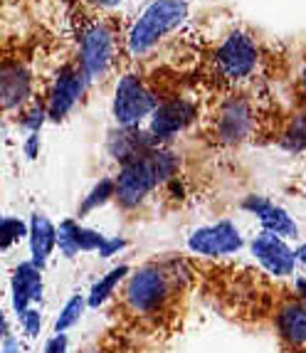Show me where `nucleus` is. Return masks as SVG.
Wrapping results in <instances>:
<instances>
[{"instance_id": "obj_1", "label": "nucleus", "mask_w": 306, "mask_h": 353, "mask_svg": "<svg viewBox=\"0 0 306 353\" xmlns=\"http://www.w3.org/2000/svg\"><path fill=\"white\" fill-rule=\"evenodd\" d=\"M178 176V156L165 148H153V151L143 153L139 159L129 161L119 168L116 178V198L114 201L121 208L131 210V208L141 205L148 198L156 185L168 183Z\"/></svg>"}, {"instance_id": "obj_2", "label": "nucleus", "mask_w": 306, "mask_h": 353, "mask_svg": "<svg viewBox=\"0 0 306 353\" xmlns=\"http://www.w3.org/2000/svg\"><path fill=\"white\" fill-rule=\"evenodd\" d=\"M188 18V3L183 0H151L126 35V50L131 57H143L159 48L165 35H171Z\"/></svg>"}, {"instance_id": "obj_3", "label": "nucleus", "mask_w": 306, "mask_h": 353, "mask_svg": "<svg viewBox=\"0 0 306 353\" xmlns=\"http://www.w3.org/2000/svg\"><path fill=\"white\" fill-rule=\"evenodd\" d=\"M76 45H79V67L84 70L89 82H94L109 72L116 57V35L109 23L82 15L76 28Z\"/></svg>"}, {"instance_id": "obj_4", "label": "nucleus", "mask_w": 306, "mask_h": 353, "mask_svg": "<svg viewBox=\"0 0 306 353\" xmlns=\"http://www.w3.org/2000/svg\"><path fill=\"white\" fill-rule=\"evenodd\" d=\"M159 99L139 74H124L116 82L112 114L121 129H139L156 112Z\"/></svg>"}, {"instance_id": "obj_5", "label": "nucleus", "mask_w": 306, "mask_h": 353, "mask_svg": "<svg viewBox=\"0 0 306 353\" xmlns=\"http://www.w3.org/2000/svg\"><path fill=\"white\" fill-rule=\"evenodd\" d=\"M259 65V48L252 35L235 30L215 50V70L227 82H242L254 74Z\"/></svg>"}, {"instance_id": "obj_6", "label": "nucleus", "mask_w": 306, "mask_h": 353, "mask_svg": "<svg viewBox=\"0 0 306 353\" xmlns=\"http://www.w3.org/2000/svg\"><path fill=\"white\" fill-rule=\"evenodd\" d=\"M171 294L168 274L159 267H141L129 274L124 296L131 312L136 314H156Z\"/></svg>"}, {"instance_id": "obj_7", "label": "nucleus", "mask_w": 306, "mask_h": 353, "mask_svg": "<svg viewBox=\"0 0 306 353\" xmlns=\"http://www.w3.org/2000/svg\"><path fill=\"white\" fill-rule=\"evenodd\" d=\"M195 119H198V106L185 97H173L156 106V112L148 119V134L159 143L171 141L173 136L188 129Z\"/></svg>"}, {"instance_id": "obj_8", "label": "nucleus", "mask_w": 306, "mask_h": 353, "mask_svg": "<svg viewBox=\"0 0 306 353\" xmlns=\"http://www.w3.org/2000/svg\"><path fill=\"white\" fill-rule=\"evenodd\" d=\"M89 84L84 70L76 65H65L54 77V84L50 89L48 99V117L52 121H62L67 114L74 109V104L79 101V97L84 94V87Z\"/></svg>"}, {"instance_id": "obj_9", "label": "nucleus", "mask_w": 306, "mask_h": 353, "mask_svg": "<svg viewBox=\"0 0 306 353\" xmlns=\"http://www.w3.org/2000/svg\"><path fill=\"white\" fill-rule=\"evenodd\" d=\"M245 240H242L240 230L229 220H220V223L198 228L193 235L188 237V250L195 254H205V257H223V254H232L242 250Z\"/></svg>"}, {"instance_id": "obj_10", "label": "nucleus", "mask_w": 306, "mask_h": 353, "mask_svg": "<svg viewBox=\"0 0 306 353\" xmlns=\"http://www.w3.org/2000/svg\"><path fill=\"white\" fill-rule=\"evenodd\" d=\"M254 126V114L252 106L247 99L242 97H229L227 101H223L215 119V134H218L220 143H227V146H235V143L245 141Z\"/></svg>"}, {"instance_id": "obj_11", "label": "nucleus", "mask_w": 306, "mask_h": 353, "mask_svg": "<svg viewBox=\"0 0 306 353\" xmlns=\"http://www.w3.org/2000/svg\"><path fill=\"white\" fill-rule=\"evenodd\" d=\"M249 250L257 257V262L265 267L269 274L274 277H289L296 267V250H292L287 245L284 237L272 235V232H259L252 242H249Z\"/></svg>"}, {"instance_id": "obj_12", "label": "nucleus", "mask_w": 306, "mask_h": 353, "mask_svg": "<svg viewBox=\"0 0 306 353\" xmlns=\"http://www.w3.org/2000/svg\"><path fill=\"white\" fill-rule=\"evenodd\" d=\"M242 208H245L247 212H252L254 218L262 223V230H265V232L284 237V240L299 235V225L292 220V215H289L284 208L274 205L272 201L262 198V195H247V198L242 201Z\"/></svg>"}, {"instance_id": "obj_13", "label": "nucleus", "mask_w": 306, "mask_h": 353, "mask_svg": "<svg viewBox=\"0 0 306 353\" xmlns=\"http://www.w3.org/2000/svg\"><path fill=\"white\" fill-rule=\"evenodd\" d=\"M32 94V74L18 59H6L0 70V97L8 112L15 106H23Z\"/></svg>"}, {"instance_id": "obj_14", "label": "nucleus", "mask_w": 306, "mask_h": 353, "mask_svg": "<svg viewBox=\"0 0 306 353\" xmlns=\"http://www.w3.org/2000/svg\"><path fill=\"white\" fill-rule=\"evenodd\" d=\"M42 270L32 262H23V265L15 267V274H12L10 292H12V309L18 314V319L23 316L28 309H32L30 304L42 299Z\"/></svg>"}, {"instance_id": "obj_15", "label": "nucleus", "mask_w": 306, "mask_h": 353, "mask_svg": "<svg viewBox=\"0 0 306 353\" xmlns=\"http://www.w3.org/2000/svg\"><path fill=\"white\" fill-rule=\"evenodd\" d=\"M106 242V235L92 228H84L76 220H62L57 228V248L67 259L76 257L79 252H99Z\"/></svg>"}, {"instance_id": "obj_16", "label": "nucleus", "mask_w": 306, "mask_h": 353, "mask_svg": "<svg viewBox=\"0 0 306 353\" xmlns=\"http://www.w3.org/2000/svg\"><path fill=\"white\" fill-rule=\"evenodd\" d=\"M106 148H109V156H112V159H116L119 163L124 165V163H129V161L143 156V153L159 148V141H156L148 131L143 134V131H139V129H121V126H119L116 131L109 134Z\"/></svg>"}, {"instance_id": "obj_17", "label": "nucleus", "mask_w": 306, "mask_h": 353, "mask_svg": "<svg viewBox=\"0 0 306 353\" xmlns=\"http://www.w3.org/2000/svg\"><path fill=\"white\" fill-rule=\"evenodd\" d=\"M274 326L284 343L292 348H306V304L301 299L287 301L274 316Z\"/></svg>"}, {"instance_id": "obj_18", "label": "nucleus", "mask_w": 306, "mask_h": 353, "mask_svg": "<svg viewBox=\"0 0 306 353\" xmlns=\"http://www.w3.org/2000/svg\"><path fill=\"white\" fill-rule=\"evenodd\" d=\"M30 262L42 267L48 265L50 254L52 250L57 248V228L52 225V220L45 215V212H35L32 218H30Z\"/></svg>"}, {"instance_id": "obj_19", "label": "nucleus", "mask_w": 306, "mask_h": 353, "mask_svg": "<svg viewBox=\"0 0 306 353\" xmlns=\"http://www.w3.org/2000/svg\"><path fill=\"white\" fill-rule=\"evenodd\" d=\"M129 272H131L129 265H119V267H114V270L106 272L104 277H99L94 284H92V289H89V294H87V304L92 306V309L104 304V301L114 294V289L119 287V282H121Z\"/></svg>"}, {"instance_id": "obj_20", "label": "nucleus", "mask_w": 306, "mask_h": 353, "mask_svg": "<svg viewBox=\"0 0 306 353\" xmlns=\"http://www.w3.org/2000/svg\"><path fill=\"white\" fill-rule=\"evenodd\" d=\"M114 198H116V183H114V178H101L99 183H94V188L84 195L82 205H79V215H89L92 210L106 205Z\"/></svg>"}, {"instance_id": "obj_21", "label": "nucleus", "mask_w": 306, "mask_h": 353, "mask_svg": "<svg viewBox=\"0 0 306 353\" xmlns=\"http://www.w3.org/2000/svg\"><path fill=\"white\" fill-rule=\"evenodd\" d=\"M87 296L84 294H74L67 299V304L59 309L57 319H54V334H65L67 329H72L74 324H79L84 309H87Z\"/></svg>"}, {"instance_id": "obj_22", "label": "nucleus", "mask_w": 306, "mask_h": 353, "mask_svg": "<svg viewBox=\"0 0 306 353\" xmlns=\"http://www.w3.org/2000/svg\"><path fill=\"white\" fill-rule=\"evenodd\" d=\"M282 148L287 151H304L306 148V114H299L289 121V126L282 134Z\"/></svg>"}, {"instance_id": "obj_23", "label": "nucleus", "mask_w": 306, "mask_h": 353, "mask_svg": "<svg viewBox=\"0 0 306 353\" xmlns=\"http://www.w3.org/2000/svg\"><path fill=\"white\" fill-rule=\"evenodd\" d=\"M0 230H3V250H10L15 242L30 237V225H25L20 218H3Z\"/></svg>"}, {"instance_id": "obj_24", "label": "nucleus", "mask_w": 306, "mask_h": 353, "mask_svg": "<svg viewBox=\"0 0 306 353\" xmlns=\"http://www.w3.org/2000/svg\"><path fill=\"white\" fill-rule=\"evenodd\" d=\"M45 119H50L48 106H32V109H28V114L20 119V124H23L30 134H37V131L42 129V124H45Z\"/></svg>"}, {"instance_id": "obj_25", "label": "nucleus", "mask_w": 306, "mask_h": 353, "mask_svg": "<svg viewBox=\"0 0 306 353\" xmlns=\"http://www.w3.org/2000/svg\"><path fill=\"white\" fill-rule=\"evenodd\" d=\"M18 321H20V326H23V331H25V336H28V339H35V336L40 334L42 314H40V309H35V306H32V309H28V312H25Z\"/></svg>"}, {"instance_id": "obj_26", "label": "nucleus", "mask_w": 306, "mask_h": 353, "mask_svg": "<svg viewBox=\"0 0 306 353\" xmlns=\"http://www.w3.org/2000/svg\"><path fill=\"white\" fill-rule=\"evenodd\" d=\"M126 248V240L124 237H106V242L101 245V250H99V257H112V254H116V252H121V250Z\"/></svg>"}, {"instance_id": "obj_27", "label": "nucleus", "mask_w": 306, "mask_h": 353, "mask_svg": "<svg viewBox=\"0 0 306 353\" xmlns=\"http://www.w3.org/2000/svg\"><path fill=\"white\" fill-rule=\"evenodd\" d=\"M45 353H67V336L54 334L48 341V346H45Z\"/></svg>"}, {"instance_id": "obj_28", "label": "nucleus", "mask_w": 306, "mask_h": 353, "mask_svg": "<svg viewBox=\"0 0 306 353\" xmlns=\"http://www.w3.org/2000/svg\"><path fill=\"white\" fill-rule=\"evenodd\" d=\"M37 151H40V136L30 134L28 141H25V153H28V159H35Z\"/></svg>"}, {"instance_id": "obj_29", "label": "nucleus", "mask_w": 306, "mask_h": 353, "mask_svg": "<svg viewBox=\"0 0 306 353\" xmlns=\"http://www.w3.org/2000/svg\"><path fill=\"white\" fill-rule=\"evenodd\" d=\"M0 353H20V343L15 341L8 331H6V339H3V351H0Z\"/></svg>"}, {"instance_id": "obj_30", "label": "nucleus", "mask_w": 306, "mask_h": 353, "mask_svg": "<svg viewBox=\"0 0 306 353\" xmlns=\"http://www.w3.org/2000/svg\"><path fill=\"white\" fill-rule=\"evenodd\" d=\"M87 3L96 8H116V6H121L124 0H87Z\"/></svg>"}, {"instance_id": "obj_31", "label": "nucleus", "mask_w": 306, "mask_h": 353, "mask_svg": "<svg viewBox=\"0 0 306 353\" xmlns=\"http://www.w3.org/2000/svg\"><path fill=\"white\" fill-rule=\"evenodd\" d=\"M296 294H299V299L306 304V277H299V279H296Z\"/></svg>"}, {"instance_id": "obj_32", "label": "nucleus", "mask_w": 306, "mask_h": 353, "mask_svg": "<svg viewBox=\"0 0 306 353\" xmlns=\"http://www.w3.org/2000/svg\"><path fill=\"white\" fill-rule=\"evenodd\" d=\"M299 87H301V94L306 97V57L301 62V72H299Z\"/></svg>"}, {"instance_id": "obj_33", "label": "nucleus", "mask_w": 306, "mask_h": 353, "mask_svg": "<svg viewBox=\"0 0 306 353\" xmlns=\"http://www.w3.org/2000/svg\"><path fill=\"white\" fill-rule=\"evenodd\" d=\"M296 262H301V265L306 267V242L296 248Z\"/></svg>"}, {"instance_id": "obj_34", "label": "nucleus", "mask_w": 306, "mask_h": 353, "mask_svg": "<svg viewBox=\"0 0 306 353\" xmlns=\"http://www.w3.org/2000/svg\"><path fill=\"white\" fill-rule=\"evenodd\" d=\"M183 3H195V0H183Z\"/></svg>"}]
</instances>
